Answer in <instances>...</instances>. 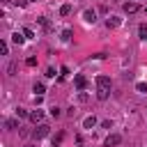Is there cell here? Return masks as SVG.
Listing matches in <instances>:
<instances>
[{
	"label": "cell",
	"mask_w": 147,
	"mask_h": 147,
	"mask_svg": "<svg viewBox=\"0 0 147 147\" xmlns=\"http://www.w3.org/2000/svg\"><path fill=\"white\" fill-rule=\"evenodd\" d=\"M48 133H51V126H48V124H37V129L32 131V138L41 140V138H46Z\"/></svg>",
	"instance_id": "1"
},
{
	"label": "cell",
	"mask_w": 147,
	"mask_h": 147,
	"mask_svg": "<svg viewBox=\"0 0 147 147\" xmlns=\"http://www.w3.org/2000/svg\"><path fill=\"white\" fill-rule=\"evenodd\" d=\"M30 122H34V124H44V110H30V117H28Z\"/></svg>",
	"instance_id": "2"
},
{
	"label": "cell",
	"mask_w": 147,
	"mask_h": 147,
	"mask_svg": "<svg viewBox=\"0 0 147 147\" xmlns=\"http://www.w3.org/2000/svg\"><path fill=\"white\" fill-rule=\"evenodd\" d=\"M122 142V136L119 133H110L108 138H106V147H117Z\"/></svg>",
	"instance_id": "3"
},
{
	"label": "cell",
	"mask_w": 147,
	"mask_h": 147,
	"mask_svg": "<svg viewBox=\"0 0 147 147\" xmlns=\"http://www.w3.org/2000/svg\"><path fill=\"white\" fill-rule=\"evenodd\" d=\"M74 83H76V87H78V90H85V87H87V78H85L83 74H78V76L74 78Z\"/></svg>",
	"instance_id": "4"
},
{
	"label": "cell",
	"mask_w": 147,
	"mask_h": 147,
	"mask_svg": "<svg viewBox=\"0 0 147 147\" xmlns=\"http://www.w3.org/2000/svg\"><path fill=\"white\" fill-rule=\"evenodd\" d=\"M96 87H106V90H110V78H108V76H96Z\"/></svg>",
	"instance_id": "5"
},
{
	"label": "cell",
	"mask_w": 147,
	"mask_h": 147,
	"mask_svg": "<svg viewBox=\"0 0 147 147\" xmlns=\"http://www.w3.org/2000/svg\"><path fill=\"white\" fill-rule=\"evenodd\" d=\"M83 18H85L87 23H94V21H96V11H94V9H85V11H83Z\"/></svg>",
	"instance_id": "6"
},
{
	"label": "cell",
	"mask_w": 147,
	"mask_h": 147,
	"mask_svg": "<svg viewBox=\"0 0 147 147\" xmlns=\"http://www.w3.org/2000/svg\"><path fill=\"white\" fill-rule=\"evenodd\" d=\"M119 23H122V21H119L117 16H108V18H106V28H108V30H110V28H117Z\"/></svg>",
	"instance_id": "7"
},
{
	"label": "cell",
	"mask_w": 147,
	"mask_h": 147,
	"mask_svg": "<svg viewBox=\"0 0 147 147\" xmlns=\"http://www.w3.org/2000/svg\"><path fill=\"white\" fill-rule=\"evenodd\" d=\"M108 96H110V90H106V87H99V90H96V99H99V101H106Z\"/></svg>",
	"instance_id": "8"
},
{
	"label": "cell",
	"mask_w": 147,
	"mask_h": 147,
	"mask_svg": "<svg viewBox=\"0 0 147 147\" xmlns=\"http://www.w3.org/2000/svg\"><path fill=\"white\" fill-rule=\"evenodd\" d=\"M138 9H140V7H138L136 2H124V11H126V14H136Z\"/></svg>",
	"instance_id": "9"
},
{
	"label": "cell",
	"mask_w": 147,
	"mask_h": 147,
	"mask_svg": "<svg viewBox=\"0 0 147 147\" xmlns=\"http://www.w3.org/2000/svg\"><path fill=\"white\" fill-rule=\"evenodd\" d=\"M11 41H14V44H18V46H21V44H23V41H25V34H23V32H14V34H11Z\"/></svg>",
	"instance_id": "10"
},
{
	"label": "cell",
	"mask_w": 147,
	"mask_h": 147,
	"mask_svg": "<svg viewBox=\"0 0 147 147\" xmlns=\"http://www.w3.org/2000/svg\"><path fill=\"white\" fill-rule=\"evenodd\" d=\"M32 92H34V96H41V94L46 92V87H44V83H34V87H32Z\"/></svg>",
	"instance_id": "11"
},
{
	"label": "cell",
	"mask_w": 147,
	"mask_h": 147,
	"mask_svg": "<svg viewBox=\"0 0 147 147\" xmlns=\"http://www.w3.org/2000/svg\"><path fill=\"white\" fill-rule=\"evenodd\" d=\"M94 124H96V117H94V115H92V117H85V129H92Z\"/></svg>",
	"instance_id": "12"
},
{
	"label": "cell",
	"mask_w": 147,
	"mask_h": 147,
	"mask_svg": "<svg viewBox=\"0 0 147 147\" xmlns=\"http://www.w3.org/2000/svg\"><path fill=\"white\" fill-rule=\"evenodd\" d=\"M5 126H7V129H11V131H14V129H18V119H7V122H5Z\"/></svg>",
	"instance_id": "13"
},
{
	"label": "cell",
	"mask_w": 147,
	"mask_h": 147,
	"mask_svg": "<svg viewBox=\"0 0 147 147\" xmlns=\"http://www.w3.org/2000/svg\"><path fill=\"white\" fill-rule=\"evenodd\" d=\"M60 14H62V16H69V14H71V5H62V7H60Z\"/></svg>",
	"instance_id": "14"
},
{
	"label": "cell",
	"mask_w": 147,
	"mask_h": 147,
	"mask_svg": "<svg viewBox=\"0 0 147 147\" xmlns=\"http://www.w3.org/2000/svg\"><path fill=\"white\" fill-rule=\"evenodd\" d=\"M16 117H30V110H25V108H16Z\"/></svg>",
	"instance_id": "15"
},
{
	"label": "cell",
	"mask_w": 147,
	"mask_h": 147,
	"mask_svg": "<svg viewBox=\"0 0 147 147\" xmlns=\"http://www.w3.org/2000/svg\"><path fill=\"white\" fill-rule=\"evenodd\" d=\"M71 34H74V32H71L69 28H67V30H62V41H69V39H71Z\"/></svg>",
	"instance_id": "16"
},
{
	"label": "cell",
	"mask_w": 147,
	"mask_h": 147,
	"mask_svg": "<svg viewBox=\"0 0 147 147\" xmlns=\"http://www.w3.org/2000/svg\"><path fill=\"white\" fill-rule=\"evenodd\" d=\"M0 53H2V55L9 53V44H7V41H0Z\"/></svg>",
	"instance_id": "17"
},
{
	"label": "cell",
	"mask_w": 147,
	"mask_h": 147,
	"mask_svg": "<svg viewBox=\"0 0 147 147\" xmlns=\"http://www.w3.org/2000/svg\"><path fill=\"white\" fill-rule=\"evenodd\" d=\"M60 115H62V110H60L57 106H53V108H51V117H55V119H57Z\"/></svg>",
	"instance_id": "18"
},
{
	"label": "cell",
	"mask_w": 147,
	"mask_h": 147,
	"mask_svg": "<svg viewBox=\"0 0 147 147\" xmlns=\"http://www.w3.org/2000/svg\"><path fill=\"white\" fill-rule=\"evenodd\" d=\"M23 34H25V39H30V37H34V30L32 28H23Z\"/></svg>",
	"instance_id": "19"
},
{
	"label": "cell",
	"mask_w": 147,
	"mask_h": 147,
	"mask_svg": "<svg viewBox=\"0 0 147 147\" xmlns=\"http://www.w3.org/2000/svg\"><path fill=\"white\" fill-rule=\"evenodd\" d=\"M25 64H28V67H37V57H34V55H30V57L25 60Z\"/></svg>",
	"instance_id": "20"
},
{
	"label": "cell",
	"mask_w": 147,
	"mask_h": 147,
	"mask_svg": "<svg viewBox=\"0 0 147 147\" xmlns=\"http://www.w3.org/2000/svg\"><path fill=\"white\" fill-rule=\"evenodd\" d=\"M138 32H140V39H147V25H140Z\"/></svg>",
	"instance_id": "21"
},
{
	"label": "cell",
	"mask_w": 147,
	"mask_h": 147,
	"mask_svg": "<svg viewBox=\"0 0 147 147\" xmlns=\"http://www.w3.org/2000/svg\"><path fill=\"white\" fill-rule=\"evenodd\" d=\"M7 71H9V76H14V74H16V64H14V62H11V64H9V69H7Z\"/></svg>",
	"instance_id": "22"
},
{
	"label": "cell",
	"mask_w": 147,
	"mask_h": 147,
	"mask_svg": "<svg viewBox=\"0 0 147 147\" xmlns=\"http://www.w3.org/2000/svg\"><path fill=\"white\" fill-rule=\"evenodd\" d=\"M136 87H138V92H147V85H145V83H138Z\"/></svg>",
	"instance_id": "23"
},
{
	"label": "cell",
	"mask_w": 147,
	"mask_h": 147,
	"mask_svg": "<svg viewBox=\"0 0 147 147\" xmlns=\"http://www.w3.org/2000/svg\"><path fill=\"white\" fill-rule=\"evenodd\" d=\"M101 126H103V129H110L113 124H110V119H103V122H101Z\"/></svg>",
	"instance_id": "24"
},
{
	"label": "cell",
	"mask_w": 147,
	"mask_h": 147,
	"mask_svg": "<svg viewBox=\"0 0 147 147\" xmlns=\"http://www.w3.org/2000/svg\"><path fill=\"white\" fill-rule=\"evenodd\" d=\"M14 2H16L18 7H25V5H28V0H14Z\"/></svg>",
	"instance_id": "25"
},
{
	"label": "cell",
	"mask_w": 147,
	"mask_h": 147,
	"mask_svg": "<svg viewBox=\"0 0 147 147\" xmlns=\"http://www.w3.org/2000/svg\"><path fill=\"white\" fill-rule=\"evenodd\" d=\"M23 147H32V145H23Z\"/></svg>",
	"instance_id": "26"
}]
</instances>
